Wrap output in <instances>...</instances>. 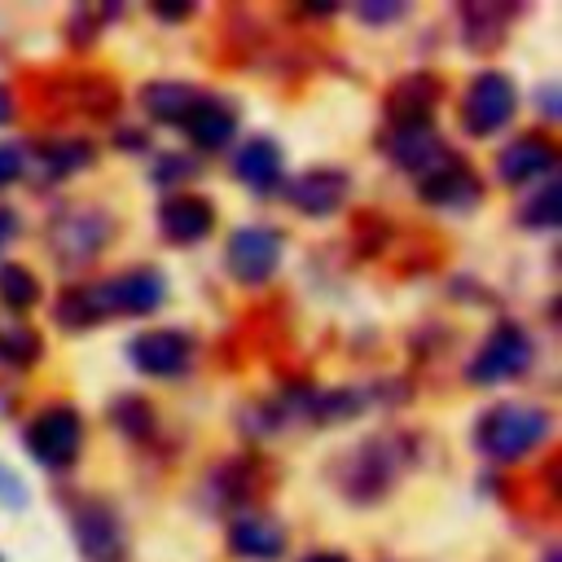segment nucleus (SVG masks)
<instances>
[{
  "instance_id": "obj_9",
  "label": "nucleus",
  "mask_w": 562,
  "mask_h": 562,
  "mask_svg": "<svg viewBox=\"0 0 562 562\" xmlns=\"http://www.w3.org/2000/svg\"><path fill=\"white\" fill-rule=\"evenodd\" d=\"M75 544L88 562H123L127 558V540L119 527V514L101 501H88L75 509Z\"/></svg>"
},
{
  "instance_id": "obj_26",
  "label": "nucleus",
  "mask_w": 562,
  "mask_h": 562,
  "mask_svg": "<svg viewBox=\"0 0 562 562\" xmlns=\"http://www.w3.org/2000/svg\"><path fill=\"white\" fill-rule=\"evenodd\" d=\"M465 40L470 48H496L501 22L492 18V4H465Z\"/></svg>"
},
{
  "instance_id": "obj_28",
  "label": "nucleus",
  "mask_w": 562,
  "mask_h": 562,
  "mask_svg": "<svg viewBox=\"0 0 562 562\" xmlns=\"http://www.w3.org/2000/svg\"><path fill=\"white\" fill-rule=\"evenodd\" d=\"M193 176H198V158H189V154H167L154 167V184H180V180H193Z\"/></svg>"
},
{
  "instance_id": "obj_29",
  "label": "nucleus",
  "mask_w": 562,
  "mask_h": 562,
  "mask_svg": "<svg viewBox=\"0 0 562 562\" xmlns=\"http://www.w3.org/2000/svg\"><path fill=\"white\" fill-rule=\"evenodd\" d=\"M404 9L408 4H400V0H364V4H356V18H364V22H395V18H404Z\"/></svg>"
},
{
  "instance_id": "obj_11",
  "label": "nucleus",
  "mask_w": 562,
  "mask_h": 562,
  "mask_svg": "<svg viewBox=\"0 0 562 562\" xmlns=\"http://www.w3.org/2000/svg\"><path fill=\"white\" fill-rule=\"evenodd\" d=\"M285 198H290L303 215H334V211L342 206V198H347V171H338V167L303 171V176L285 189Z\"/></svg>"
},
{
  "instance_id": "obj_20",
  "label": "nucleus",
  "mask_w": 562,
  "mask_h": 562,
  "mask_svg": "<svg viewBox=\"0 0 562 562\" xmlns=\"http://www.w3.org/2000/svg\"><path fill=\"white\" fill-rule=\"evenodd\" d=\"M198 97H202V92H198L193 83H184V79H154V83L140 88V105H145V114L158 119V123H184L189 110L198 105Z\"/></svg>"
},
{
  "instance_id": "obj_4",
  "label": "nucleus",
  "mask_w": 562,
  "mask_h": 562,
  "mask_svg": "<svg viewBox=\"0 0 562 562\" xmlns=\"http://www.w3.org/2000/svg\"><path fill=\"white\" fill-rule=\"evenodd\" d=\"M114 237V215L92 206V202H79L70 211H61L48 228V246L61 263H88L101 255V246Z\"/></svg>"
},
{
  "instance_id": "obj_33",
  "label": "nucleus",
  "mask_w": 562,
  "mask_h": 562,
  "mask_svg": "<svg viewBox=\"0 0 562 562\" xmlns=\"http://www.w3.org/2000/svg\"><path fill=\"white\" fill-rule=\"evenodd\" d=\"M13 237H18V215H13L9 206H0V250H4Z\"/></svg>"
},
{
  "instance_id": "obj_30",
  "label": "nucleus",
  "mask_w": 562,
  "mask_h": 562,
  "mask_svg": "<svg viewBox=\"0 0 562 562\" xmlns=\"http://www.w3.org/2000/svg\"><path fill=\"white\" fill-rule=\"evenodd\" d=\"M22 167H26L22 145H0V189H4V184H13V180L22 176Z\"/></svg>"
},
{
  "instance_id": "obj_21",
  "label": "nucleus",
  "mask_w": 562,
  "mask_h": 562,
  "mask_svg": "<svg viewBox=\"0 0 562 562\" xmlns=\"http://www.w3.org/2000/svg\"><path fill=\"white\" fill-rule=\"evenodd\" d=\"M40 162H44L53 176H70V171H79V167L92 162V145L61 136V140H48V145L40 149Z\"/></svg>"
},
{
  "instance_id": "obj_12",
  "label": "nucleus",
  "mask_w": 562,
  "mask_h": 562,
  "mask_svg": "<svg viewBox=\"0 0 562 562\" xmlns=\"http://www.w3.org/2000/svg\"><path fill=\"white\" fill-rule=\"evenodd\" d=\"M553 167V145L540 136V132H527L518 140H509L496 158V176L505 184H531L536 176H544Z\"/></svg>"
},
{
  "instance_id": "obj_3",
  "label": "nucleus",
  "mask_w": 562,
  "mask_h": 562,
  "mask_svg": "<svg viewBox=\"0 0 562 562\" xmlns=\"http://www.w3.org/2000/svg\"><path fill=\"white\" fill-rule=\"evenodd\" d=\"M531 356H536L531 334H527L522 325H514V321H501V325L483 338V347L470 356L465 378L479 382V386H496V382H509V378L527 373V369H531Z\"/></svg>"
},
{
  "instance_id": "obj_6",
  "label": "nucleus",
  "mask_w": 562,
  "mask_h": 562,
  "mask_svg": "<svg viewBox=\"0 0 562 562\" xmlns=\"http://www.w3.org/2000/svg\"><path fill=\"white\" fill-rule=\"evenodd\" d=\"M92 299L101 307V316L123 312V316H145L167 299V281L158 268H127L101 285H92Z\"/></svg>"
},
{
  "instance_id": "obj_23",
  "label": "nucleus",
  "mask_w": 562,
  "mask_h": 562,
  "mask_svg": "<svg viewBox=\"0 0 562 562\" xmlns=\"http://www.w3.org/2000/svg\"><path fill=\"white\" fill-rule=\"evenodd\" d=\"M97 321H101V307H97V299H92V285L66 290V294L57 299V325H66V329H88V325H97Z\"/></svg>"
},
{
  "instance_id": "obj_31",
  "label": "nucleus",
  "mask_w": 562,
  "mask_h": 562,
  "mask_svg": "<svg viewBox=\"0 0 562 562\" xmlns=\"http://www.w3.org/2000/svg\"><path fill=\"white\" fill-rule=\"evenodd\" d=\"M0 501L13 505V509L26 505V487H22V479H18L13 470H4V465H0Z\"/></svg>"
},
{
  "instance_id": "obj_7",
  "label": "nucleus",
  "mask_w": 562,
  "mask_h": 562,
  "mask_svg": "<svg viewBox=\"0 0 562 562\" xmlns=\"http://www.w3.org/2000/svg\"><path fill=\"white\" fill-rule=\"evenodd\" d=\"M228 272L241 281V285H259L277 272L281 263V233L277 228H263V224H246L228 237Z\"/></svg>"
},
{
  "instance_id": "obj_10",
  "label": "nucleus",
  "mask_w": 562,
  "mask_h": 562,
  "mask_svg": "<svg viewBox=\"0 0 562 562\" xmlns=\"http://www.w3.org/2000/svg\"><path fill=\"white\" fill-rule=\"evenodd\" d=\"M158 228L167 241L176 246H189V241H202L211 228H215V206L198 193H176L158 206Z\"/></svg>"
},
{
  "instance_id": "obj_32",
  "label": "nucleus",
  "mask_w": 562,
  "mask_h": 562,
  "mask_svg": "<svg viewBox=\"0 0 562 562\" xmlns=\"http://www.w3.org/2000/svg\"><path fill=\"white\" fill-rule=\"evenodd\" d=\"M149 9H154L158 18H167V22H180V18H189V9H193V4H189V0H180V4H171V0H158V4H149Z\"/></svg>"
},
{
  "instance_id": "obj_5",
  "label": "nucleus",
  "mask_w": 562,
  "mask_h": 562,
  "mask_svg": "<svg viewBox=\"0 0 562 562\" xmlns=\"http://www.w3.org/2000/svg\"><path fill=\"white\" fill-rule=\"evenodd\" d=\"M514 110H518V88L509 83V75L483 70L470 79V88L461 97V127L470 136H492L514 119Z\"/></svg>"
},
{
  "instance_id": "obj_15",
  "label": "nucleus",
  "mask_w": 562,
  "mask_h": 562,
  "mask_svg": "<svg viewBox=\"0 0 562 562\" xmlns=\"http://www.w3.org/2000/svg\"><path fill=\"white\" fill-rule=\"evenodd\" d=\"M417 193H422L426 202H435V206H470V202L479 198V180H474V171H470L465 162L443 158L435 171L422 176Z\"/></svg>"
},
{
  "instance_id": "obj_25",
  "label": "nucleus",
  "mask_w": 562,
  "mask_h": 562,
  "mask_svg": "<svg viewBox=\"0 0 562 562\" xmlns=\"http://www.w3.org/2000/svg\"><path fill=\"white\" fill-rule=\"evenodd\" d=\"M558 198H562V189L549 180V184H540L531 198H527V206L518 211V220L527 224V228H553L558 220H562V211H558Z\"/></svg>"
},
{
  "instance_id": "obj_16",
  "label": "nucleus",
  "mask_w": 562,
  "mask_h": 562,
  "mask_svg": "<svg viewBox=\"0 0 562 562\" xmlns=\"http://www.w3.org/2000/svg\"><path fill=\"white\" fill-rule=\"evenodd\" d=\"M435 101H439V79L435 75H408L391 88L386 110H391L395 127H422L426 114L435 110Z\"/></svg>"
},
{
  "instance_id": "obj_14",
  "label": "nucleus",
  "mask_w": 562,
  "mask_h": 562,
  "mask_svg": "<svg viewBox=\"0 0 562 562\" xmlns=\"http://www.w3.org/2000/svg\"><path fill=\"white\" fill-rule=\"evenodd\" d=\"M228 544H233V553H241V558L272 562V558H281V549H285V527H281L277 518H268V514H241V518L228 527Z\"/></svg>"
},
{
  "instance_id": "obj_19",
  "label": "nucleus",
  "mask_w": 562,
  "mask_h": 562,
  "mask_svg": "<svg viewBox=\"0 0 562 562\" xmlns=\"http://www.w3.org/2000/svg\"><path fill=\"white\" fill-rule=\"evenodd\" d=\"M233 176H237L246 189L268 193V189L281 180V149H277L272 140H263V136L246 140V145L233 154Z\"/></svg>"
},
{
  "instance_id": "obj_27",
  "label": "nucleus",
  "mask_w": 562,
  "mask_h": 562,
  "mask_svg": "<svg viewBox=\"0 0 562 562\" xmlns=\"http://www.w3.org/2000/svg\"><path fill=\"white\" fill-rule=\"evenodd\" d=\"M114 422H119L123 435H149L154 430V413L140 400H119L114 404Z\"/></svg>"
},
{
  "instance_id": "obj_36",
  "label": "nucleus",
  "mask_w": 562,
  "mask_h": 562,
  "mask_svg": "<svg viewBox=\"0 0 562 562\" xmlns=\"http://www.w3.org/2000/svg\"><path fill=\"white\" fill-rule=\"evenodd\" d=\"M303 562H351V558H342V553H329V549H321V553H307Z\"/></svg>"
},
{
  "instance_id": "obj_2",
  "label": "nucleus",
  "mask_w": 562,
  "mask_h": 562,
  "mask_svg": "<svg viewBox=\"0 0 562 562\" xmlns=\"http://www.w3.org/2000/svg\"><path fill=\"white\" fill-rule=\"evenodd\" d=\"M22 443L44 470H66L83 448V417L70 404H48L26 422Z\"/></svg>"
},
{
  "instance_id": "obj_37",
  "label": "nucleus",
  "mask_w": 562,
  "mask_h": 562,
  "mask_svg": "<svg viewBox=\"0 0 562 562\" xmlns=\"http://www.w3.org/2000/svg\"><path fill=\"white\" fill-rule=\"evenodd\" d=\"M549 562H558V553H549Z\"/></svg>"
},
{
  "instance_id": "obj_35",
  "label": "nucleus",
  "mask_w": 562,
  "mask_h": 562,
  "mask_svg": "<svg viewBox=\"0 0 562 562\" xmlns=\"http://www.w3.org/2000/svg\"><path fill=\"white\" fill-rule=\"evenodd\" d=\"M13 119V92L0 83V123H9Z\"/></svg>"
},
{
  "instance_id": "obj_13",
  "label": "nucleus",
  "mask_w": 562,
  "mask_h": 562,
  "mask_svg": "<svg viewBox=\"0 0 562 562\" xmlns=\"http://www.w3.org/2000/svg\"><path fill=\"white\" fill-rule=\"evenodd\" d=\"M395 452H391V443L386 439H373V443H364L351 461H347V492L351 496H378L382 487H391V479H395Z\"/></svg>"
},
{
  "instance_id": "obj_34",
  "label": "nucleus",
  "mask_w": 562,
  "mask_h": 562,
  "mask_svg": "<svg viewBox=\"0 0 562 562\" xmlns=\"http://www.w3.org/2000/svg\"><path fill=\"white\" fill-rule=\"evenodd\" d=\"M119 145H127V154H136V149H145L149 140H145V132H119Z\"/></svg>"
},
{
  "instance_id": "obj_17",
  "label": "nucleus",
  "mask_w": 562,
  "mask_h": 562,
  "mask_svg": "<svg viewBox=\"0 0 562 562\" xmlns=\"http://www.w3.org/2000/svg\"><path fill=\"white\" fill-rule=\"evenodd\" d=\"M180 127L189 132V140L198 149H224L233 140V132H237V114L215 97H198V105L189 110V119Z\"/></svg>"
},
{
  "instance_id": "obj_18",
  "label": "nucleus",
  "mask_w": 562,
  "mask_h": 562,
  "mask_svg": "<svg viewBox=\"0 0 562 562\" xmlns=\"http://www.w3.org/2000/svg\"><path fill=\"white\" fill-rule=\"evenodd\" d=\"M386 154L400 162V167H408V171H435L443 158H448V149H443V140L422 123V127H395L391 132V140H386Z\"/></svg>"
},
{
  "instance_id": "obj_24",
  "label": "nucleus",
  "mask_w": 562,
  "mask_h": 562,
  "mask_svg": "<svg viewBox=\"0 0 562 562\" xmlns=\"http://www.w3.org/2000/svg\"><path fill=\"white\" fill-rule=\"evenodd\" d=\"M40 351H44V342H40V334L31 325H4L0 329V360H9V364H35Z\"/></svg>"
},
{
  "instance_id": "obj_1",
  "label": "nucleus",
  "mask_w": 562,
  "mask_h": 562,
  "mask_svg": "<svg viewBox=\"0 0 562 562\" xmlns=\"http://www.w3.org/2000/svg\"><path fill=\"white\" fill-rule=\"evenodd\" d=\"M553 422L544 408L536 404H496L479 417V430H474V443L496 457V461H514V457H527L531 448H540L549 439Z\"/></svg>"
},
{
  "instance_id": "obj_22",
  "label": "nucleus",
  "mask_w": 562,
  "mask_h": 562,
  "mask_svg": "<svg viewBox=\"0 0 562 562\" xmlns=\"http://www.w3.org/2000/svg\"><path fill=\"white\" fill-rule=\"evenodd\" d=\"M0 299L9 307H18V312L31 307L40 299V277L31 268H22V263H0Z\"/></svg>"
},
{
  "instance_id": "obj_8",
  "label": "nucleus",
  "mask_w": 562,
  "mask_h": 562,
  "mask_svg": "<svg viewBox=\"0 0 562 562\" xmlns=\"http://www.w3.org/2000/svg\"><path fill=\"white\" fill-rule=\"evenodd\" d=\"M127 356L140 373L149 378H176L189 369V356H193V338L184 329H145L127 342Z\"/></svg>"
}]
</instances>
